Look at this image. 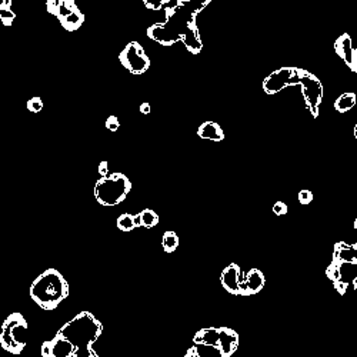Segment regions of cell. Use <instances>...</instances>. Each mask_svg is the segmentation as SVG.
<instances>
[{"instance_id":"6da1fadb","label":"cell","mask_w":357,"mask_h":357,"mask_svg":"<svg viewBox=\"0 0 357 357\" xmlns=\"http://www.w3.org/2000/svg\"><path fill=\"white\" fill-rule=\"evenodd\" d=\"M190 5L191 2L184 9L168 17L166 22L152 24L146 32L147 37L164 47L182 42L191 54H199L203 50V42L200 39L197 16L203 12L207 5H210V0H204L196 6Z\"/></svg>"},{"instance_id":"7a4b0ae2","label":"cell","mask_w":357,"mask_h":357,"mask_svg":"<svg viewBox=\"0 0 357 357\" xmlns=\"http://www.w3.org/2000/svg\"><path fill=\"white\" fill-rule=\"evenodd\" d=\"M290 86H299L305 104L312 116H319L320 104L323 102V86L317 76L299 67H280L263 80V92L266 95L274 96Z\"/></svg>"},{"instance_id":"3957f363","label":"cell","mask_w":357,"mask_h":357,"mask_svg":"<svg viewBox=\"0 0 357 357\" xmlns=\"http://www.w3.org/2000/svg\"><path fill=\"white\" fill-rule=\"evenodd\" d=\"M102 332V321L95 314L80 312L59 328L56 336L72 344V357H100L93 349V343L100 337Z\"/></svg>"},{"instance_id":"277c9868","label":"cell","mask_w":357,"mask_h":357,"mask_svg":"<svg viewBox=\"0 0 357 357\" xmlns=\"http://www.w3.org/2000/svg\"><path fill=\"white\" fill-rule=\"evenodd\" d=\"M30 299L46 312L54 310L69 296V283L56 269H47L33 280L29 289Z\"/></svg>"},{"instance_id":"5b68a950","label":"cell","mask_w":357,"mask_h":357,"mask_svg":"<svg viewBox=\"0 0 357 357\" xmlns=\"http://www.w3.org/2000/svg\"><path fill=\"white\" fill-rule=\"evenodd\" d=\"M131 190L130 179L123 173H110L107 177H100L95 184L93 195L97 203L104 207H115L123 203Z\"/></svg>"},{"instance_id":"8992f818","label":"cell","mask_w":357,"mask_h":357,"mask_svg":"<svg viewBox=\"0 0 357 357\" xmlns=\"http://www.w3.org/2000/svg\"><path fill=\"white\" fill-rule=\"evenodd\" d=\"M29 324L20 313H12L6 317L0 330V346L12 354H20L28 343Z\"/></svg>"},{"instance_id":"52a82bcc","label":"cell","mask_w":357,"mask_h":357,"mask_svg":"<svg viewBox=\"0 0 357 357\" xmlns=\"http://www.w3.org/2000/svg\"><path fill=\"white\" fill-rule=\"evenodd\" d=\"M239 333L230 327L200 328L193 336V344H209L219 349L226 357H232L239 347Z\"/></svg>"},{"instance_id":"ba28073f","label":"cell","mask_w":357,"mask_h":357,"mask_svg":"<svg viewBox=\"0 0 357 357\" xmlns=\"http://www.w3.org/2000/svg\"><path fill=\"white\" fill-rule=\"evenodd\" d=\"M46 9L67 32H76L85 23V15L73 0H47Z\"/></svg>"},{"instance_id":"9c48e42d","label":"cell","mask_w":357,"mask_h":357,"mask_svg":"<svg viewBox=\"0 0 357 357\" xmlns=\"http://www.w3.org/2000/svg\"><path fill=\"white\" fill-rule=\"evenodd\" d=\"M119 60L131 74H143L150 69V58L139 42H130L119 54Z\"/></svg>"},{"instance_id":"30bf717a","label":"cell","mask_w":357,"mask_h":357,"mask_svg":"<svg viewBox=\"0 0 357 357\" xmlns=\"http://www.w3.org/2000/svg\"><path fill=\"white\" fill-rule=\"evenodd\" d=\"M335 51L349 69L357 76V49L353 47V42L349 33H343L335 42Z\"/></svg>"},{"instance_id":"8fae6325","label":"cell","mask_w":357,"mask_h":357,"mask_svg":"<svg viewBox=\"0 0 357 357\" xmlns=\"http://www.w3.org/2000/svg\"><path fill=\"white\" fill-rule=\"evenodd\" d=\"M266 279L262 270L250 269L244 273L239 284V296H255L264 289Z\"/></svg>"},{"instance_id":"7c38bea8","label":"cell","mask_w":357,"mask_h":357,"mask_svg":"<svg viewBox=\"0 0 357 357\" xmlns=\"http://www.w3.org/2000/svg\"><path fill=\"white\" fill-rule=\"evenodd\" d=\"M243 270L240 269L239 264L230 263L227 267L223 269L220 274V283L223 286V289L230 294L239 296V284H240L241 277H243Z\"/></svg>"},{"instance_id":"4fadbf2b","label":"cell","mask_w":357,"mask_h":357,"mask_svg":"<svg viewBox=\"0 0 357 357\" xmlns=\"http://www.w3.org/2000/svg\"><path fill=\"white\" fill-rule=\"evenodd\" d=\"M40 353L42 357H72L73 347L65 339L54 336L51 340H47L42 344Z\"/></svg>"},{"instance_id":"5bb4252c","label":"cell","mask_w":357,"mask_h":357,"mask_svg":"<svg viewBox=\"0 0 357 357\" xmlns=\"http://www.w3.org/2000/svg\"><path fill=\"white\" fill-rule=\"evenodd\" d=\"M190 3V0H159V2H149L145 0L143 5L149 10H156L160 12L163 10L166 13V19L177 13L179 10L184 9Z\"/></svg>"},{"instance_id":"9a60e30c","label":"cell","mask_w":357,"mask_h":357,"mask_svg":"<svg viewBox=\"0 0 357 357\" xmlns=\"http://www.w3.org/2000/svg\"><path fill=\"white\" fill-rule=\"evenodd\" d=\"M333 259L340 260L344 264H357V243L354 244H347L346 241L336 243Z\"/></svg>"},{"instance_id":"2e32d148","label":"cell","mask_w":357,"mask_h":357,"mask_svg":"<svg viewBox=\"0 0 357 357\" xmlns=\"http://www.w3.org/2000/svg\"><path fill=\"white\" fill-rule=\"evenodd\" d=\"M197 136L200 139H204V140H211V142H223L226 138L220 124L211 122V120H206L199 126Z\"/></svg>"},{"instance_id":"e0dca14e","label":"cell","mask_w":357,"mask_h":357,"mask_svg":"<svg viewBox=\"0 0 357 357\" xmlns=\"http://www.w3.org/2000/svg\"><path fill=\"white\" fill-rule=\"evenodd\" d=\"M184 357H226L219 349L209 344H193Z\"/></svg>"},{"instance_id":"ac0fdd59","label":"cell","mask_w":357,"mask_h":357,"mask_svg":"<svg viewBox=\"0 0 357 357\" xmlns=\"http://www.w3.org/2000/svg\"><path fill=\"white\" fill-rule=\"evenodd\" d=\"M357 103V95L353 92H346L340 95L335 102V109L337 113H347L350 110L356 106Z\"/></svg>"},{"instance_id":"d6986e66","label":"cell","mask_w":357,"mask_h":357,"mask_svg":"<svg viewBox=\"0 0 357 357\" xmlns=\"http://www.w3.org/2000/svg\"><path fill=\"white\" fill-rule=\"evenodd\" d=\"M16 19V13L12 9V2L10 0H3L2 5H0V20L2 23L6 26V28H10Z\"/></svg>"},{"instance_id":"ffe728a7","label":"cell","mask_w":357,"mask_h":357,"mask_svg":"<svg viewBox=\"0 0 357 357\" xmlns=\"http://www.w3.org/2000/svg\"><path fill=\"white\" fill-rule=\"evenodd\" d=\"M179 243H180V240H179V236H177L176 232H173V230H168V232H164V233H163V237H161V246H163V250H164L166 253H173V252H176V249H177V246H179Z\"/></svg>"},{"instance_id":"44dd1931","label":"cell","mask_w":357,"mask_h":357,"mask_svg":"<svg viewBox=\"0 0 357 357\" xmlns=\"http://www.w3.org/2000/svg\"><path fill=\"white\" fill-rule=\"evenodd\" d=\"M139 216H140L142 227H145V229H153L154 226L159 225V214L152 209H145L139 213Z\"/></svg>"},{"instance_id":"7402d4cb","label":"cell","mask_w":357,"mask_h":357,"mask_svg":"<svg viewBox=\"0 0 357 357\" xmlns=\"http://www.w3.org/2000/svg\"><path fill=\"white\" fill-rule=\"evenodd\" d=\"M344 266V263H342L340 260H336L333 259V262L328 264V267L326 269V276L328 277V280H332L333 284L339 283V282H343L342 276V269Z\"/></svg>"},{"instance_id":"603a6c76","label":"cell","mask_w":357,"mask_h":357,"mask_svg":"<svg viewBox=\"0 0 357 357\" xmlns=\"http://www.w3.org/2000/svg\"><path fill=\"white\" fill-rule=\"evenodd\" d=\"M116 226L119 230L126 232V233L134 230V229H136V225H134V214H129V213L120 214L116 220Z\"/></svg>"},{"instance_id":"cb8c5ba5","label":"cell","mask_w":357,"mask_h":357,"mask_svg":"<svg viewBox=\"0 0 357 357\" xmlns=\"http://www.w3.org/2000/svg\"><path fill=\"white\" fill-rule=\"evenodd\" d=\"M26 106H28V109L32 113H39V112H42V109H43V100L40 97H32V99L28 100Z\"/></svg>"},{"instance_id":"d4e9b609","label":"cell","mask_w":357,"mask_h":357,"mask_svg":"<svg viewBox=\"0 0 357 357\" xmlns=\"http://www.w3.org/2000/svg\"><path fill=\"white\" fill-rule=\"evenodd\" d=\"M313 199H314L313 191H312V190H309V189L300 190L299 195H297V200H299V203L305 204V206L312 203V202H313Z\"/></svg>"},{"instance_id":"484cf974","label":"cell","mask_w":357,"mask_h":357,"mask_svg":"<svg viewBox=\"0 0 357 357\" xmlns=\"http://www.w3.org/2000/svg\"><path fill=\"white\" fill-rule=\"evenodd\" d=\"M104 126H106V129L109 131H117L120 129V120L116 116H109L106 119Z\"/></svg>"},{"instance_id":"4316f807","label":"cell","mask_w":357,"mask_h":357,"mask_svg":"<svg viewBox=\"0 0 357 357\" xmlns=\"http://www.w3.org/2000/svg\"><path fill=\"white\" fill-rule=\"evenodd\" d=\"M273 213L276 214V216H284V214H287V211H289V207H287V204L284 203V202H282V200H279V202H276V203L273 204Z\"/></svg>"},{"instance_id":"83f0119b","label":"cell","mask_w":357,"mask_h":357,"mask_svg":"<svg viewBox=\"0 0 357 357\" xmlns=\"http://www.w3.org/2000/svg\"><path fill=\"white\" fill-rule=\"evenodd\" d=\"M109 175V163L106 160L100 161V164H99V176L100 177H107Z\"/></svg>"},{"instance_id":"f1b7e54d","label":"cell","mask_w":357,"mask_h":357,"mask_svg":"<svg viewBox=\"0 0 357 357\" xmlns=\"http://www.w3.org/2000/svg\"><path fill=\"white\" fill-rule=\"evenodd\" d=\"M335 286V289L339 292V294L340 296H343L344 293L347 292V287H349V283L347 282H339V283H335L333 284Z\"/></svg>"},{"instance_id":"f546056e","label":"cell","mask_w":357,"mask_h":357,"mask_svg":"<svg viewBox=\"0 0 357 357\" xmlns=\"http://www.w3.org/2000/svg\"><path fill=\"white\" fill-rule=\"evenodd\" d=\"M139 110H140V113L142 115H150V112H152V107H150V103H142L140 104V107H139Z\"/></svg>"},{"instance_id":"4dcf8cb0","label":"cell","mask_w":357,"mask_h":357,"mask_svg":"<svg viewBox=\"0 0 357 357\" xmlns=\"http://www.w3.org/2000/svg\"><path fill=\"white\" fill-rule=\"evenodd\" d=\"M134 225H136V227H142V223H140V216L138 214H134Z\"/></svg>"},{"instance_id":"1f68e13d","label":"cell","mask_w":357,"mask_h":357,"mask_svg":"<svg viewBox=\"0 0 357 357\" xmlns=\"http://www.w3.org/2000/svg\"><path fill=\"white\" fill-rule=\"evenodd\" d=\"M353 289H354V290H357V277H354V279H353Z\"/></svg>"},{"instance_id":"d6a6232c","label":"cell","mask_w":357,"mask_h":357,"mask_svg":"<svg viewBox=\"0 0 357 357\" xmlns=\"http://www.w3.org/2000/svg\"><path fill=\"white\" fill-rule=\"evenodd\" d=\"M353 227H354V230H357V219L354 220V223H353Z\"/></svg>"},{"instance_id":"836d02e7","label":"cell","mask_w":357,"mask_h":357,"mask_svg":"<svg viewBox=\"0 0 357 357\" xmlns=\"http://www.w3.org/2000/svg\"><path fill=\"white\" fill-rule=\"evenodd\" d=\"M354 136H356V140H357V123L356 126H354Z\"/></svg>"}]
</instances>
